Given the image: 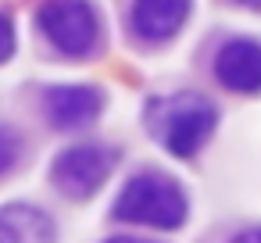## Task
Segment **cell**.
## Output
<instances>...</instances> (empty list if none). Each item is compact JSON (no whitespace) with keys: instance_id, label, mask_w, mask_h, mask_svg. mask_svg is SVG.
I'll return each mask as SVG.
<instances>
[{"instance_id":"obj_1","label":"cell","mask_w":261,"mask_h":243,"mask_svg":"<svg viewBox=\"0 0 261 243\" xmlns=\"http://www.w3.org/2000/svg\"><path fill=\"white\" fill-rule=\"evenodd\" d=\"M111 218L125 225H143L158 232H175L190 218V197L186 190L161 168H140L125 179L111 204Z\"/></svg>"},{"instance_id":"obj_2","label":"cell","mask_w":261,"mask_h":243,"mask_svg":"<svg viewBox=\"0 0 261 243\" xmlns=\"http://www.w3.org/2000/svg\"><path fill=\"white\" fill-rule=\"evenodd\" d=\"M143 122L150 136L175 157H193L218 125V107L193 90L154 97L143 107Z\"/></svg>"},{"instance_id":"obj_3","label":"cell","mask_w":261,"mask_h":243,"mask_svg":"<svg viewBox=\"0 0 261 243\" xmlns=\"http://www.w3.org/2000/svg\"><path fill=\"white\" fill-rule=\"evenodd\" d=\"M36 25L65 58H93L104 36L100 15L90 0H43L36 8Z\"/></svg>"},{"instance_id":"obj_4","label":"cell","mask_w":261,"mask_h":243,"mask_svg":"<svg viewBox=\"0 0 261 243\" xmlns=\"http://www.w3.org/2000/svg\"><path fill=\"white\" fill-rule=\"evenodd\" d=\"M118 161H122L118 147H108V143H75V147H65L50 161V182L68 200H90L93 193L104 190V182L111 179V172L118 168Z\"/></svg>"},{"instance_id":"obj_5","label":"cell","mask_w":261,"mask_h":243,"mask_svg":"<svg viewBox=\"0 0 261 243\" xmlns=\"http://www.w3.org/2000/svg\"><path fill=\"white\" fill-rule=\"evenodd\" d=\"M104 115V90L100 86H86V83H72V86H50L43 93V118L58 129V132H75L93 125Z\"/></svg>"},{"instance_id":"obj_6","label":"cell","mask_w":261,"mask_h":243,"mask_svg":"<svg viewBox=\"0 0 261 243\" xmlns=\"http://www.w3.org/2000/svg\"><path fill=\"white\" fill-rule=\"evenodd\" d=\"M215 79L232 93H261V43L250 36H232L215 50Z\"/></svg>"},{"instance_id":"obj_7","label":"cell","mask_w":261,"mask_h":243,"mask_svg":"<svg viewBox=\"0 0 261 243\" xmlns=\"http://www.w3.org/2000/svg\"><path fill=\"white\" fill-rule=\"evenodd\" d=\"M0 243H58V222L29 200L0 204Z\"/></svg>"},{"instance_id":"obj_8","label":"cell","mask_w":261,"mask_h":243,"mask_svg":"<svg viewBox=\"0 0 261 243\" xmlns=\"http://www.w3.org/2000/svg\"><path fill=\"white\" fill-rule=\"evenodd\" d=\"M193 0H133V33L147 43L172 40L186 18Z\"/></svg>"},{"instance_id":"obj_9","label":"cell","mask_w":261,"mask_h":243,"mask_svg":"<svg viewBox=\"0 0 261 243\" xmlns=\"http://www.w3.org/2000/svg\"><path fill=\"white\" fill-rule=\"evenodd\" d=\"M22 150H25V140L15 125H4L0 122V179H4L18 161H22Z\"/></svg>"},{"instance_id":"obj_10","label":"cell","mask_w":261,"mask_h":243,"mask_svg":"<svg viewBox=\"0 0 261 243\" xmlns=\"http://www.w3.org/2000/svg\"><path fill=\"white\" fill-rule=\"evenodd\" d=\"M15 54V25L8 15H0V65H8Z\"/></svg>"},{"instance_id":"obj_11","label":"cell","mask_w":261,"mask_h":243,"mask_svg":"<svg viewBox=\"0 0 261 243\" xmlns=\"http://www.w3.org/2000/svg\"><path fill=\"white\" fill-rule=\"evenodd\" d=\"M229 243H261V225H250V229H240Z\"/></svg>"},{"instance_id":"obj_12","label":"cell","mask_w":261,"mask_h":243,"mask_svg":"<svg viewBox=\"0 0 261 243\" xmlns=\"http://www.w3.org/2000/svg\"><path fill=\"white\" fill-rule=\"evenodd\" d=\"M104 243H158V239H147V236H108Z\"/></svg>"},{"instance_id":"obj_13","label":"cell","mask_w":261,"mask_h":243,"mask_svg":"<svg viewBox=\"0 0 261 243\" xmlns=\"http://www.w3.org/2000/svg\"><path fill=\"white\" fill-rule=\"evenodd\" d=\"M229 4H240V8H250V11H261V0H229Z\"/></svg>"}]
</instances>
